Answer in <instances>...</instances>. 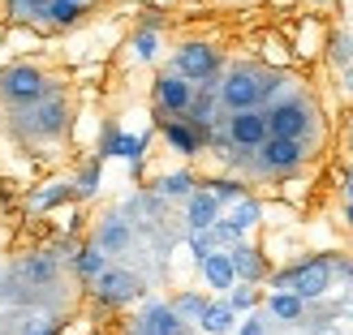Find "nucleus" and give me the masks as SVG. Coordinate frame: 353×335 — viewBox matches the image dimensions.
I'll return each instance as SVG.
<instances>
[{
	"label": "nucleus",
	"mask_w": 353,
	"mask_h": 335,
	"mask_svg": "<svg viewBox=\"0 0 353 335\" xmlns=\"http://www.w3.org/2000/svg\"><path fill=\"white\" fill-rule=\"evenodd\" d=\"M285 86V74L263 65H233L224 69V82H216V99L224 112H241V108H268V99Z\"/></svg>",
	"instance_id": "obj_1"
},
{
	"label": "nucleus",
	"mask_w": 353,
	"mask_h": 335,
	"mask_svg": "<svg viewBox=\"0 0 353 335\" xmlns=\"http://www.w3.org/2000/svg\"><path fill=\"white\" fill-rule=\"evenodd\" d=\"M332 279H336V271H332V254H310L302 262H293V267L276 271L272 288H289V292H297L310 305V301H319V296H327Z\"/></svg>",
	"instance_id": "obj_2"
},
{
	"label": "nucleus",
	"mask_w": 353,
	"mask_h": 335,
	"mask_svg": "<svg viewBox=\"0 0 353 335\" xmlns=\"http://www.w3.org/2000/svg\"><path fill=\"white\" fill-rule=\"evenodd\" d=\"M172 69H176L185 82H194V86H216L220 74H224V61H220V52L211 47V43L185 39L181 47L172 52Z\"/></svg>",
	"instance_id": "obj_3"
},
{
	"label": "nucleus",
	"mask_w": 353,
	"mask_h": 335,
	"mask_svg": "<svg viewBox=\"0 0 353 335\" xmlns=\"http://www.w3.org/2000/svg\"><path fill=\"white\" fill-rule=\"evenodd\" d=\"M268 133L272 138H297V142H306V133L314 129V108L306 95H285L268 103Z\"/></svg>",
	"instance_id": "obj_4"
},
{
	"label": "nucleus",
	"mask_w": 353,
	"mask_h": 335,
	"mask_svg": "<svg viewBox=\"0 0 353 335\" xmlns=\"http://www.w3.org/2000/svg\"><path fill=\"white\" fill-rule=\"evenodd\" d=\"M306 142H297V138H272L268 133V142H263L259 151H254V168L259 172H293V168H302L306 164Z\"/></svg>",
	"instance_id": "obj_5"
},
{
	"label": "nucleus",
	"mask_w": 353,
	"mask_h": 335,
	"mask_svg": "<svg viewBox=\"0 0 353 335\" xmlns=\"http://www.w3.org/2000/svg\"><path fill=\"white\" fill-rule=\"evenodd\" d=\"M0 95H5L9 103H39L48 95V82L34 65H9L5 74H0Z\"/></svg>",
	"instance_id": "obj_6"
},
{
	"label": "nucleus",
	"mask_w": 353,
	"mask_h": 335,
	"mask_svg": "<svg viewBox=\"0 0 353 335\" xmlns=\"http://www.w3.org/2000/svg\"><path fill=\"white\" fill-rule=\"evenodd\" d=\"M91 284H95V296L103 305H130V301L143 296V279L134 271H125V267H103Z\"/></svg>",
	"instance_id": "obj_7"
},
{
	"label": "nucleus",
	"mask_w": 353,
	"mask_h": 335,
	"mask_svg": "<svg viewBox=\"0 0 353 335\" xmlns=\"http://www.w3.org/2000/svg\"><path fill=\"white\" fill-rule=\"evenodd\" d=\"M224 133H228V142H233V147H241V151H259L263 142H268V112H263V108L228 112Z\"/></svg>",
	"instance_id": "obj_8"
},
{
	"label": "nucleus",
	"mask_w": 353,
	"mask_h": 335,
	"mask_svg": "<svg viewBox=\"0 0 353 335\" xmlns=\"http://www.w3.org/2000/svg\"><path fill=\"white\" fill-rule=\"evenodd\" d=\"M194 99V82H185L176 69H168V74L155 78V103H160V116H185Z\"/></svg>",
	"instance_id": "obj_9"
},
{
	"label": "nucleus",
	"mask_w": 353,
	"mask_h": 335,
	"mask_svg": "<svg viewBox=\"0 0 353 335\" xmlns=\"http://www.w3.org/2000/svg\"><path fill=\"white\" fill-rule=\"evenodd\" d=\"M220 215H224V206H220V198H216L207 185H199V189L185 198V228H190V233H207V228L216 224Z\"/></svg>",
	"instance_id": "obj_10"
},
{
	"label": "nucleus",
	"mask_w": 353,
	"mask_h": 335,
	"mask_svg": "<svg viewBox=\"0 0 353 335\" xmlns=\"http://www.w3.org/2000/svg\"><path fill=\"white\" fill-rule=\"evenodd\" d=\"M138 335H185V318L164 301H151L138 314Z\"/></svg>",
	"instance_id": "obj_11"
},
{
	"label": "nucleus",
	"mask_w": 353,
	"mask_h": 335,
	"mask_svg": "<svg viewBox=\"0 0 353 335\" xmlns=\"http://www.w3.org/2000/svg\"><path fill=\"white\" fill-rule=\"evenodd\" d=\"M164 142H168V151H176V155H185V160H194V155L207 147V138L194 129L185 116H164Z\"/></svg>",
	"instance_id": "obj_12"
},
{
	"label": "nucleus",
	"mask_w": 353,
	"mask_h": 335,
	"mask_svg": "<svg viewBox=\"0 0 353 335\" xmlns=\"http://www.w3.org/2000/svg\"><path fill=\"white\" fill-rule=\"evenodd\" d=\"M99 155H117V160L143 164V155H147V138H143V133H121L117 125H108V133H103V142H99Z\"/></svg>",
	"instance_id": "obj_13"
},
{
	"label": "nucleus",
	"mask_w": 353,
	"mask_h": 335,
	"mask_svg": "<svg viewBox=\"0 0 353 335\" xmlns=\"http://www.w3.org/2000/svg\"><path fill=\"white\" fill-rule=\"evenodd\" d=\"M199 271H203V284L216 288V292H228V288L237 284V271H233V258H228V250H211V254L199 262Z\"/></svg>",
	"instance_id": "obj_14"
},
{
	"label": "nucleus",
	"mask_w": 353,
	"mask_h": 335,
	"mask_svg": "<svg viewBox=\"0 0 353 335\" xmlns=\"http://www.w3.org/2000/svg\"><path fill=\"white\" fill-rule=\"evenodd\" d=\"M237 323H241V314L228 305L224 296H220V301H207L203 314H199V331H203V335H233Z\"/></svg>",
	"instance_id": "obj_15"
},
{
	"label": "nucleus",
	"mask_w": 353,
	"mask_h": 335,
	"mask_svg": "<svg viewBox=\"0 0 353 335\" xmlns=\"http://www.w3.org/2000/svg\"><path fill=\"white\" fill-rule=\"evenodd\" d=\"M228 258H233V271H237L241 284H259V279L268 275V262H263V254L254 250V245H245V241H237L233 250H228Z\"/></svg>",
	"instance_id": "obj_16"
},
{
	"label": "nucleus",
	"mask_w": 353,
	"mask_h": 335,
	"mask_svg": "<svg viewBox=\"0 0 353 335\" xmlns=\"http://www.w3.org/2000/svg\"><path fill=\"white\" fill-rule=\"evenodd\" d=\"M34 120H30V129L34 133H61L65 129V120H69V108H65V99H39V108L30 112Z\"/></svg>",
	"instance_id": "obj_17"
},
{
	"label": "nucleus",
	"mask_w": 353,
	"mask_h": 335,
	"mask_svg": "<svg viewBox=\"0 0 353 335\" xmlns=\"http://www.w3.org/2000/svg\"><path fill=\"white\" fill-rule=\"evenodd\" d=\"M268 314H272L276 323H302L306 318V301L297 292H289V288H276L268 296Z\"/></svg>",
	"instance_id": "obj_18"
},
{
	"label": "nucleus",
	"mask_w": 353,
	"mask_h": 335,
	"mask_svg": "<svg viewBox=\"0 0 353 335\" xmlns=\"http://www.w3.org/2000/svg\"><path fill=\"white\" fill-rule=\"evenodd\" d=\"M130 241H134V233H130V224L121 219V215H108V219L99 224V237H95V245H99L103 254H121Z\"/></svg>",
	"instance_id": "obj_19"
},
{
	"label": "nucleus",
	"mask_w": 353,
	"mask_h": 335,
	"mask_svg": "<svg viewBox=\"0 0 353 335\" xmlns=\"http://www.w3.org/2000/svg\"><path fill=\"white\" fill-rule=\"evenodd\" d=\"M199 189V181H194V172H168V176H160V181H155V193H160V198H190V193Z\"/></svg>",
	"instance_id": "obj_20"
},
{
	"label": "nucleus",
	"mask_w": 353,
	"mask_h": 335,
	"mask_svg": "<svg viewBox=\"0 0 353 335\" xmlns=\"http://www.w3.org/2000/svg\"><path fill=\"white\" fill-rule=\"evenodd\" d=\"M228 219H233L241 233H250V228L263 219V202H259V198H250V193H241V198L233 202V210H228Z\"/></svg>",
	"instance_id": "obj_21"
},
{
	"label": "nucleus",
	"mask_w": 353,
	"mask_h": 335,
	"mask_svg": "<svg viewBox=\"0 0 353 335\" xmlns=\"http://www.w3.org/2000/svg\"><path fill=\"white\" fill-rule=\"evenodd\" d=\"M103 267H108V254H103L99 245H86V250H78V254H74V271H78L82 279H95Z\"/></svg>",
	"instance_id": "obj_22"
},
{
	"label": "nucleus",
	"mask_w": 353,
	"mask_h": 335,
	"mask_svg": "<svg viewBox=\"0 0 353 335\" xmlns=\"http://www.w3.org/2000/svg\"><path fill=\"white\" fill-rule=\"evenodd\" d=\"M207 237H211V245H216V250H233L237 241H245V233H241V228L228 219V215H220L216 224H211V228H207Z\"/></svg>",
	"instance_id": "obj_23"
},
{
	"label": "nucleus",
	"mask_w": 353,
	"mask_h": 335,
	"mask_svg": "<svg viewBox=\"0 0 353 335\" xmlns=\"http://www.w3.org/2000/svg\"><path fill=\"white\" fill-rule=\"evenodd\" d=\"M22 275L30 279V284H52V279H57V258H52V254H34L22 267Z\"/></svg>",
	"instance_id": "obj_24"
},
{
	"label": "nucleus",
	"mask_w": 353,
	"mask_h": 335,
	"mask_svg": "<svg viewBox=\"0 0 353 335\" xmlns=\"http://www.w3.org/2000/svg\"><path fill=\"white\" fill-rule=\"evenodd\" d=\"M48 22H57V26H74L78 17H82V0H48Z\"/></svg>",
	"instance_id": "obj_25"
},
{
	"label": "nucleus",
	"mask_w": 353,
	"mask_h": 335,
	"mask_svg": "<svg viewBox=\"0 0 353 335\" xmlns=\"http://www.w3.org/2000/svg\"><path fill=\"white\" fill-rule=\"evenodd\" d=\"M130 47H134V56H138V61H155V56H160V30L143 26V30H138L134 39H130Z\"/></svg>",
	"instance_id": "obj_26"
},
{
	"label": "nucleus",
	"mask_w": 353,
	"mask_h": 335,
	"mask_svg": "<svg viewBox=\"0 0 353 335\" xmlns=\"http://www.w3.org/2000/svg\"><path fill=\"white\" fill-rule=\"evenodd\" d=\"M207 189L220 198V206H233L241 193H245V185L237 181V176H216V181H207Z\"/></svg>",
	"instance_id": "obj_27"
},
{
	"label": "nucleus",
	"mask_w": 353,
	"mask_h": 335,
	"mask_svg": "<svg viewBox=\"0 0 353 335\" xmlns=\"http://www.w3.org/2000/svg\"><path fill=\"white\" fill-rule=\"evenodd\" d=\"M224 301L233 305L237 314H250V310L259 305V292H254V284H241V279H237V284H233V288L224 292Z\"/></svg>",
	"instance_id": "obj_28"
},
{
	"label": "nucleus",
	"mask_w": 353,
	"mask_h": 335,
	"mask_svg": "<svg viewBox=\"0 0 353 335\" xmlns=\"http://www.w3.org/2000/svg\"><path fill=\"white\" fill-rule=\"evenodd\" d=\"M203 305H207V296H203V292H181V296H176V301H172V310L181 314L185 323H199V314H203Z\"/></svg>",
	"instance_id": "obj_29"
},
{
	"label": "nucleus",
	"mask_w": 353,
	"mask_h": 335,
	"mask_svg": "<svg viewBox=\"0 0 353 335\" xmlns=\"http://www.w3.org/2000/svg\"><path fill=\"white\" fill-rule=\"evenodd\" d=\"M99 164H86L82 172H78V181H74V193H78V198H91V193L99 189Z\"/></svg>",
	"instance_id": "obj_30"
},
{
	"label": "nucleus",
	"mask_w": 353,
	"mask_h": 335,
	"mask_svg": "<svg viewBox=\"0 0 353 335\" xmlns=\"http://www.w3.org/2000/svg\"><path fill=\"white\" fill-rule=\"evenodd\" d=\"M69 193H74V189H69V185H57V189H43V193H34V206H57V202H65L69 198Z\"/></svg>",
	"instance_id": "obj_31"
},
{
	"label": "nucleus",
	"mask_w": 353,
	"mask_h": 335,
	"mask_svg": "<svg viewBox=\"0 0 353 335\" xmlns=\"http://www.w3.org/2000/svg\"><path fill=\"white\" fill-rule=\"evenodd\" d=\"M211 250H216V245H211V237H207V233H190V254L199 258V262H203Z\"/></svg>",
	"instance_id": "obj_32"
},
{
	"label": "nucleus",
	"mask_w": 353,
	"mask_h": 335,
	"mask_svg": "<svg viewBox=\"0 0 353 335\" xmlns=\"http://www.w3.org/2000/svg\"><path fill=\"white\" fill-rule=\"evenodd\" d=\"M233 335H268V327L259 323V314H250L245 323H237V331H233Z\"/></svg>",
	"instance_id": "obj_33"
},
{
	"label": "nucleus",
	"mask_w": 353,
	"mask_h": 335,
	"mask_svg": "<svg viewBox=\"0 0 353 335\" xmlns=\"http://www.w3.org/2000/svg\"><path fill=\"white\" fill-rule=\"evenodd\" d=\"M22 335H57V323H48V318H30Z\"/></svg>",
	"instance_id": "obj_34"
},
{
	"label": "nucleus",
	"mask_w": 353,
	"mask_h": 335,
	"mask_svg": "<svg viewBox=\"0 0 353 335\" xmlns=\"http://www.w3.org/2000/svg\"><path fill=\"white\" fill-rule=\"evenodd\" d=\"M345 198H349V202H353V168H349V172H345Z\"/></svg>",
	"instance_id": "obj_35"
},
{
	"label": "nucleus",
	"mask_w": 353,
	"mask_h": 335,
	"mask_svg": "<svg viewBox=\"0 0 353 335\" xmlns=\"http://www.w3.org/2000/svg\"><path fill=\"white\" fill-rule=\"evenodd\" d=\"M345 224H349V228H353V202H349V206H345Z\"/></svg>",
	"instance_id": "obj_36"
}]
</instances>
